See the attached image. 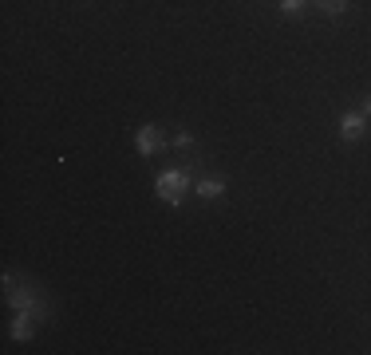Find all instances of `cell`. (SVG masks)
<instances>
[{
	"mask_svg": "<svg viewBox=\"0 0 371 355\" xmlns=\"http://www.w3.org/2000/svg\"><path fill=\"white\" fill-rule=\"evenodd\" d=\"M312 4H316L324 16H340V13L347 8V0H312Z\"/></svg>",
	"mask_w": 371,
	"mask_h": 355,
	"instance_id": "cell-6",
	"label": "cell"
},
{
	"mask_svg": "<svg viewBox=\"0 0 371 355\" xmlns=\"http://www.w3.org/2000/svg\"><path fill=\"white\" fill-rule=\"evenodd\" d=\"M166 150V138H162L158 126H142L138 131V154H147V158H154V154H162Z\"/></svg>",
	"mask_w": 371,
	"mask_h": 355,
	"instance_id": "cell-3",
	"label": "cell"
},
{
	"mask_svg": "<svg viewBox=\"0 0 371 355\" xmlns=\"http://www.w3.org/2000/svg\"><path fill=\"white\" fill-rule=\"evenodd\" d=\"M174 147H178V150H194V138H190V135H178V138H174Z\"/></svg>",
	"mask_w": 371,
	"mask_h": 355,
	"instance_id": "cell-9",
	"label": "cell"
},
{
	"mask_svg": "<svg viewBox=\"0 0 371 355\" xmlns=\"http://www.w3.org/2000/svg\"><path fill=\"white\" fill-rule=\"evenodd\" d=\"M363 131H368V119H363V115H356V110L340 119V135H344L347 142H356V138H363Z\"/></svg>",
	"mask_w": 371,
	"mask_h": 355,
	"instance_id": "cell-4",
	"label": "cell"
},
{
	"mask_svg": "<svg viewBox=\"0 0 371 355\" xmlns=\"http://www.w3.org/2000/svg\"><path fill=\"white\" fill-rule=\"evenodd\" d=\"M198 194L206 197V201H213V197L225 194V182H222V178H201V182H198Z\"/></svg>",
	"mask_w": 371,
	"mask_h": 355,
	"instance_id": "cell-5",
	"label": "cell"
},
{
	"mask_svg": "<svg viewBox=\"0 0 371 355\" xmlns=\"http://www.w3.org/2000/svg\"><path fill=\"white\" fill-rule=\"evenodd\" d=\"M281 8H285L288 16H297L300 8H304V0H281Z\"/></svg>",
	"mask_w": 371,
	"mask_h": 355,
	"instance_id": "cell-8",
	"label": "cell"
},
{
	"mask_svg": "<svg viewBox=\"0 0 371 355\" xmlns=\"http://www.w3.org/2000/svg\"><path fill=\"white\" fill-rule=\"evenodd\" d=\"M158 197L166 206H182V197L190 194V170H166L158 174V182H154Z\"/></svg>",
	"mask_w": 371,
	"mask_h": 355,
	"instance_id": "cell-1",
	"label": "cell"
},
{
	"mask_svg": "<svg viewBox=\"0 0 371 355\" xmlns=\"http://www.w3.org/2000/svg\"><path fill=\"white\" fill-rule=\"evenodd\" d=\"M4 284H8V304H13L16 312H24V316H44V300H40L32 288L20 292V288L13 284V276H4Z\"/></svg>",
	"mask_w": 371,
	"mask_h": 355,
	"instance_id": "cell-2",
	"label": "cell"
},
{
	"mask_svg": "<svg viewBox=\"0 0 371 355\" xmlns=\"http://www.w3.org/2000/svg\"><path fill=\"white\" fill-rule=\"evenodd\" d=\"M359 115H363V119H371V95L363 99V110H359Z\"/></svg>",
	"mask_w": 371,
	"mask_h": 355,
	"instance_id": "cell-10",
	"label": "cell"
},
{
	"mask_svg": "<svg viewBox=\"0 0 371 355\" xmlns=\"http://www.w3.org/2000/svg\"><path fill=\"white\" fill-rule=\"evenodd\" d=\"M13 336H16V340H28V336H32V324H28L24 312H20V320L13 324Z\"/></svg>",
	"mask_w": 371,
	"mask_h": 355,
	"instance_id": "cell-7",
	"label": "cell"
}]
</instances>
